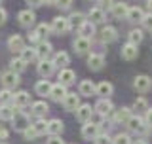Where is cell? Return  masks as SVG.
Here are the masks:
<instances>
[{
    "label": "cell",
    "mask_w": 152,
    "mask_h": 144,
    "mask_svg": "<svg viewBox=\"0 0 152 144\" xmlns=\"http://www.w3.org/2000/svg\"><path fill=\"white\" fill-rule=\"evenodd\" d=\"M137 55H139V49H137V46H133L127 42L126 46L122 47V57L126 61H133V59H137Z\"/></svg>",
    "instance_id": "cell-17"
},
{
    "label": "cell",
    "mask_w": 152,
    "mask_h": 144,
    "mask_svg": "<svg viewBox=\"0 0 152 144\" xmlns=\"http://www.w3.org/2000/svg\"><path fill=\"white\" fill-rule=\"evenodd\" d=\"M126 123H127V127H129V131H133V133H146L148 131V127H145L142 118H139V116H131Z\"/></svg>",
    "instance_id": "cell-3"
},
{
    "label": "cell",
    "mask_w": 152,
    "mask_h": 144,
    "mask_svg": "<svg viewBox=\"0 0 152 144\" xmlns=\"http://www.w3.org/2000/svg\"><path fill=\"white\" fill-rule=\"evenodd\" d=\"M53 70H55V65L48 59L40 61V65H38V74H40L42 78H50V76L53 74Z\"/></svg>",
    "instance_id": "cell-12"
},
{
    "label": "cell",
    "mask_w": 152,
    "mask_h": 144,
    "mask_svg": "<svg viewBox=\"0 0 152 144\" xmlns=\"http://www.w3.org/2000/svg\"><path fill=\"white\" fill-rule=\"evenodd\" d=\"M129 118H131V110L129 108H120V110H116V114H114V121L116 123H126Z\"/></svg>",
    "instance_id": "cell-30"
},
{
    "label": "cell",
    "mask_w": 152,
    "mask_h": 144,
    "mask_svg": "<svg viewBox=\"0 0 152 144\" xmlns=\"http://www.w3.org/2000/svg\"><path fill=\"white\" fill-rule=\"evenodd\" d=\"M93 112H95V110H93L91 106H89V104H80L78 110H76V118H78L82 123H88L89 119H91Z\"/></svg>",
    "instance_id": "cell-7"
},
{
    "label": "cell",
    "mask_w": 152,
    "mask_h": 144,
    "mask_svg": "<svg viewBox=\"0 0 152 144\" xmlns=\"http://www.w3.org/2000/svg\"><path fill=\"white\" fill-rule=\"evenodd\" d=\"M55 66H59V68H66V65L70 63V57L69 53H65V51H59V53L53 55V61H51Z\"/></svg>",
    "instance_id": "cell-24"
},
{
    "label": "cell",
    "mask_w": 152,
    "mask_h": 144,
    "mask_svg": "<svg viewBox=\"0 0 152 144\" xmlns=\"http://www.w3.org/2000/svg\"><path fill=\"white\" fill-rule=\"evenodd\" d=\"M28 103H31V95H28L27 91H17V93L13 95V104H15L17 108L27 106Z\"/></svg>",
    "instance_id": "cell-19"
},
{
    "label": "cell",
    "mask_w": 152,
    "mask_h": 144,
    "mask_svg": "<svg viewBox=\"0 0 152 144\" xmlns=\"http://www.w3.org/2000/svg\"><path fill=\"white\" fill-rule=\"evenodd\" d=\"M23 135H25V138H27V140H34V138L38 137V133H36L34 129H32V125H31V127H27L25 131H23Z\"/></svg>",
    "instance_id": "cell-44"
},
{
    "label": "cell",
    "mask_w": 152,
    "mask_h": 144,
    "mask_svg": "<svg viewBox=\"0 0 152 144\" xmlns=\"http://www.w3.org/2000/svg\"><path fill=\"white\" fill-rule=\"evenodd\" d=\"M95 91H97V85H95L91 80L80 81V95H84V97H91V95H95Z\"/></svg>",
    "instance_id": "cell-15"
},
{
    "label": "cell",
    "mask_w": 152,
    "mask_h": 144,
    "mask_svg": "<svg viewBox=\"0 0 152 144\" xmlns=\"http://www.w3.org/2000/svg\"><path fill=\"white\" fill-rule=\"evenodd\" d=\"M142 17H145V12L139 8V6H133V8H129V12H127V19L129 21H142Z\"/></svg>",
    "instance_id": "cell-31"
},
{
    "label": "cell",
    "mask_w": 152,
    "mask_h": 144,
    "mask_svg": "<svg viewBox=\"0 0 152 144\" xmlns=\"http://www.w3.org/2000/svg\"><path fill=\"white\" fill-rule=\"evenodd\" d=\"M93 110H95L97 114H101V116H108V114L112 112V103H110L108 99H99Z\"/></svg>",
    "instance_id": "cell-11"
},
{
    "label": "cell",
    "mask_w": 152,
    "mask_h": 144,
    "mask_svg": "<svg viewBox=\"0 0 152 144\" xmlns=\"http://www.w3.org/2000/svg\"><path fill=\"white\" fill-rule=\"evenodd\" d=\"M148 9L152 12V0H148Z\"/></svg>",
    "instance_id": "cell-54"
},
{
    "label": "cell",
    "mask_w": 152,
    "mask_h": 144,
    "mask_svg": "<svg viewBox=\"0 0 152 144\" xmlns=\"http://www.w3.org/2000/svg\"><path fill=\"white\" fill-rule=\"evenodd\" d=\"M0 103H2V104L13 103V95H12V91H10V89H2V91H0Z\"/></svg>",
    "instance_id": "cell-39"
},
{
    "label": "cell",
    "mask_w": 152,
    "mask_h": 144,
    "mask_svg": "<svg viewBox=\"0 0 152 144\" xmlns=\"http://www.w3.org/2000/svg\"><path fill=\"white\" fill-rule=\"evenodd\" d=\"M48 112H50V106H48L44 100H36V103H32V114H36L38 118H44Z\"/></svg>",
    "instance_id": "cell-26"
},
{
    "label": "cell",
    "mask_w": 152,
    "mask_h": 144,
    "mask_svg": "<svg viewBox=\"0 0 152 144\" xmlns=\"http://www.w3.org/2000/svg\"><path fill=\"white\" fill-rule=\"evenodd\" d=\"M74 80H76V74L70 68H61L59 70V84L61 85H65V87H66V85H70Z\"/></svg>",
    "instance_id": "cell-13"
},
{
    "label": "cell",
    "mask_w": 152,
    "mask_h": 144,
    "mask_svg": "<svg viewBox=\"0 0 152 144\" xmlns=\"http://www.w3.org/2000/svg\"><path fill=\"white\" fill-rule=\"evenodd\" d=\"M84 23H86V19H84V15H82L80 12L70 13V17H69V25H70V27H78V28H80Z\"/></svg>",
    "instance_id": "cell-32"
},
{
    "label": "cell",
    "mask_w": 152,
    "mask_h": 144,
    "mask_svg": "<svg viewBox=\"0 0 152 144\" xmlns=\"http://www.w3.org/2000/svg\"><path fill=\"white\" fill-rule=\"evenodd\" d=\"M36 49H34V47H25V49H23L21 51V59L23 61H25V63H31V61H34L36 59Z\"/></svg>",
    "instance_id": "cell-35"
},
{
    "label": "cell",
    "mask_w": 152,
    "mask_h": 144,
    "mask_svg": "<svg viewBox=\"0 0 152 144\" xmlns=\"http://www.w3.org/2000/svg\"><path fill=\"white\" fill-rule=\"evenodd\" d=\"M103 65H104V57H103V55L91 53V55L88 57V66H89L91 70H101Z\"/></svg>",
    "instance_id": "cell-16"
},
{
    "label": "cell",
    "mask_w": 152,
    "mask_h": 144,
    "mask_svg": "<svg viewBox=\"0 0 152 144\" xmlns=\"http://www.w3.org/2000/svg\"><path fill=\"white\" fill-rule=\"evenodd\" d=\"M70 4H72V0H57L55 6H59L61 9H69V8H70Z\"/></svg>",
    "instance_id": "cell-45"
},
{
    "label": "cell",
    "mask_w": 152,
    "mask_h": 144,
    "mask_svg": "<svg viewBox=\"0 0 152 144\" xmlns=\"http://www.w3.org/2000/svg\"><path fill=\"white\" fill-rule=\"evenodd\" d=\"M50 31H51V27H50V25H46V23H42V25H38V27H36V31H34V32L42 38V36H48V34H50Z\"/></svg>",
    "instance_id": "cell-41"
},
{
    "label": "cell",
    "mask_w": 152,
    "mask_h": 144,
    "mask_svg": "<svg viewBox=\"0 0 152 144\" xmlns=\"http://www.w3.org/2000/svg\"><path fill=\"white\" fill-rule=\"evenodd\" d=\"M127 12H129V6H127L126 2H114V6H112V15L114 17L124 19V17H127Z\"/></svg>",
    "instance_id": "cell-18"
},
{
    "label": "cell",
    "mask_w": 152,
    "mask_h": 144,
    "mask_svg": "<svg viewBox=\"0 0 152 144\" xmlns=\"http://www.w3.org/2000/svg\"><path fill=\"white\" fill-rule=\"evenodd\" d=\"M142 27L146 28V31H152V12L150 13H145V17H142Z\"/></svg>",
    "instance_id": "cell-43"
},
{
    "label": "cell",
    "mask_w": 152,
    "mask_h": 144,
    "mask_svg": "<svg viewBox=\"0 0 152 144\" xmlns=\"http://www.w3.org/2000/svg\"><path fill=\"white\" fill-rule=\"evenodd\" d=\"M133 108L139 110V112H146V110H148V103H146L145 97H139V99H135V103H133Z\"/></svg>",
    "instance_id": "cell-38"
},
{
    "label": "cell",
    "mask_w": 152,
    "mask_h": 144,
    "mask_svg": "<svg viewBox=\"0 0 152 144\" xmlns=\"http://www.w3.org/2000/svg\"><path fill=\"white\" fill-rule=\"evenodd\" d=\"M10 66H12V70H13V72H17V74H19V72H23V70L27 68V63L21 59V57H15V59L10 61Z\"/></svg>",
    "instance_id": "cell-34"
},
{
    "label": "cell",
    "mask_w": 152,
    "mask_h": 144,
    "mask_svg": "<svg viewBox=\"0 0 152 144\" xmlns=\"http://www.w3.org/2000/svg\"><path fill=\"white\" fill-rule=\"evenodd\" d=\"M116 38H118V32H116V28H114V27H104L103 31H101V40L107 42V44L114 42Z\"/></svg>",
    "instance_id": "cell-25"
},
{
    "label": "cell",
    "mask_w": 152,
    "mask_h": 144,
    "mask_svg": "<svg viewBox=\"0 0 152 144\" xmlns=\"http://www.w3.org/2000/svg\"><path fill=\"white\" fill-rule=\"evenodd\" d=\"M133 87L139 91V93H146V91L152 89V78H148V76H145V74L137 76L135 81H133Z\"/></svg>",
    "instance_id": "cell-2"
},
{
    "label": "cell",
    "mask_w": 152,
    "mask_h": 144,
    "mask_svg": "<svg viewBox=\"0 0 152 144\" xmlns=\"http://www.w3.org/2000/svg\"><path fill=\"white\" fill-rule=\"evenodd\" d=\"M50 97L55 100V103H63V99L66 97V87L61 84H55L51 85V91H50Z\"/></svg>",
    "instance_id": "cell-9"
},
{
    "label": "cell",
    "mask_w": 152,
    "mask_h": 144,
    "mask_svg": "<svg viewBox=\"0 0 152 144\" xmlns=\"http://www.w3.org/2000/svg\"><path fill=\"white\" fill-rule=\"evenodd\" d=\"M0 138H2V140H6V138H8V129L2 127V125H0Z\"/></svg>",
    "instance_id": "cell-49"
},
{
    "label": "cell",
    "mask_w": 152,
    "mask_h": 144,
    "mask_svg": "<svg viewBox=\"0 0 152 144\" xmlns=\"http://www.w3.org/2000/svg\"><path fill=\"white\" fill-rule=\"evenodd\" d=\"M63 106L66 108V110H78V106H80V97L76 93H66V97L63 99Z\"/></svg>",
    "instance_id": "cell-10"
},
{
    "label": "cell",
    "mask_w": 152,
    "mask_h": 144,
    "mask_svg": "<svg viewBox=\"0 0 152 144\" xmlns=\"http://www.w3.org/2000/svg\"><path fill=\"white\" fill-rule=\"evenodd\" d=\"M88 21H91L93 25H95V23H103L104 21V9L91 8V9H89V13H88Z\"/></svg>",
    "instance_id": "cell-23"
},
{
    "label": "cell",
    "mask_w": 152,
    "mask_h": 144,
    "mask_svg": "<svg viewBox=\"0 0 152 144\" xmlns=\"http://www.w3.org/2000/svg\"><path fill=\"white\" fill-rule=\"evenodd\" d=\"M131 144H148L146 140H142V138H137V140H133Z\"/></svg>",
    "instance_id": "cell-52"
},
{
    "label": "cell",
    "mask_w": 152,
    "mask_h": 144,
    "mask_svg": "<svg viewBox=\"0 0 152 144\" xmlns=\"http://www.w3.org/2000/svg\"><path fill=\"white\" fill-rule=\"evenodd\" d=\"M0 2H2V0H0Z\"/></svg>",
    "instance_id": "cell-56"
},
{
    "label": "cell",
    "mask_w": 152,
    "mask_h": 144,
    "mask_svg": "<svg viewBox=\"0 0 152 144\" xmlns=\"http://www.w3.org/2000/svg\"><path fill=\"white\" fill-rule=\"evenodd\" d=\"M95 144H112V138L107 135V133H99L95 137Z\"/></svg>",
    "instance_id": "cell-42"
},
{
    "label": "cell",
    "mask_w": 152,
    "mask_h": 144,
    "mask_svg": "<svg viewBox=\"0 0 152 144\" xmlns=\"http://www.w3.org/2000/svg\"><path fill=\"white\" fill-rule=\"evenodd\" d=\"M70 28V25H69V19L66 17H55L53 19V23H51V31L55 32V34H65L66 31Z\"/></svg>",
    "instance_id": "cell-5"
},
{
    "label": "cell",
    "mask_w": 152,
    "mask_h": 144,
    "mask_svg": "<svg viewBox=\"0 0 152 144\" xmlns=\"http://www.w3.org/2000/svg\"><path fill=\"white\" fill-rule=\"evenodd\" d=\"M78 34H80V36H84V38L93 36V34H95V25H93L91 21H86L84 25L78 28Z\"/></svg>",
    "instance_id": "cell-29"
},
{
    "label": "cell",
    "mask_w": 152,
    "mask_h": 144,
    "mask_svg": "<svg viewBox=\"0 0 152 144\" xmlns=\"http://www.w3.org/2000/svg\"><path fill=\"white\" fill-rule=\"evenodd\" d=\"M32 129H34V131L38 133V137H40V135H46V133H48V121H46L44 118L36 119V123L32 125Z\"/></svg>",
    "instance_id": "cell-36"
},
{
    "label": "cell",
    "mask_w": 152,
    "mask_h": 144,
    "mask_svg": "<svg viewBox=\"0 0 152 144\" xmlns=\"http://www.w3.org/2000/svg\"><path fill=\"white\" fill-rule=\"evenodd\" d=\"M27 2L31 4V6L36 8V6H42V4H44V0H27Z\"/></svg>",
    "instance_id": "cell-50"
},
{
    "label": "cell",
    "mask_w": 152,
    "mask_h": 144,
    "mask_svg": "<svg viewBox=\"0 0 152 144\" xmlns=\"http://www.w3.org/2000/svg\"><path fill=\"white\" fill-rule=\"evenodd\" d=\"M145 121H146V123H148V125L152 127V108L146 110V118H145Z\"/></svg>",
    "instance_id": "cell-48"
},
{
    "label": "cell",
    "mask_w": 152,
    "mask_h": 144,
    "mask_svg": "<svg viewBox=\"0 0 152 144\" xmlns=\"http://www.w3.org/2000/svg\"><path fill=\"white\" fill-rule=\"evenodd\" d=\"M4 21H6V9H4V8H0V25H2Z\"/></svg>",
    "instance_id": "cell-51"
},
{
    "label": "cell",
    "mask_w": 152,
    "mask_h": 144,
    "mask_svg": "<svg viewBox=\"0 0 152 144\" xmlns=\"http://www.w3.org/2000/svg\"><path fill=\"white\" fill-rule=\"evenodd\" d=\"M74 49H76V53H86V51L89 49V46H91V42H89V38H84V36H78L74 40Z\"/></svg>",
    "instance_id": "cell-20"
},
{
    "label": "cell",
    "mask_w": 152,
    "mask_h": 144,
    "mask_svg": "<svg viewBox=\"0 0 152 144\" xmlns=\"http://www.w3.org/2000/svg\"><path fill=\"white\" fill-rule=\"evenodd\" d=\"M133 140L129 138V135H126V133H120V135H116L112 138V144H131Z\"/></svg>",
    "instance_id": "cell-40"
},
{
    "label": "cell",
    "mask_w": 152,
    "mask_h": 144,
    "mask_svg": "<svg viewBox=\"0 0 152 144\" xmlns=\"http://www.w3.org/2000/svg\"><path fill=\"white\" fill-rule=\"evenodd\" d=\"M112 91H114V87H112L110 81H101V84L97 85V91H95V93L101 95V99H108L112 95Z\"/></svg>",
    "instance_id": "cell-21"
},
{
    "label": "cell",
    "mask_w": 152,
    "mask_h": 144,
    "mask_svg": "<svg viewBox=\"0 0 152 144\" xmlns=\"http://www.w3.org/2000/svg\"><path fill=\"white\" fill-rule=\"evenodd\" d=\"M8 47L13 53H21V51L25 49V40L19 34H13V36H10V40H8Z\"/></svg>",
    "instance_id": "cell-8"
},
{
    "label": "cell",
    "mask_w": 152,
    "mask_h": 144,
    "mask_svg": "<svg viewBox=\"0 0 152 144\" xmlns=\"http://www.w3.org/2000/svg\"><path fill=\"white\" fill-rule=\"evenodd\" d=\"M101 133V125H95L93 121H88L82 127V137L88 138V140H95V137Z\"/></svg>",
    "instance_id": "cell-4"
},
{
    "label": "cell",
    "mask_w": 152,
    "mask_h": 144,
    "mask_svg": "<svg viewBox=\"0 0 152 144\" xmlns=\"http://www.w3.org/2000/svg\"><path fill=\"white\" fill-rule=\"evenodd\" d=\"M36 93L38 95H50V91H51V84H50V81H48V80H40V81H38V84H36Z\"/></svg>",
    "instance_id": "cell-33"
},
{
    "label": "cell",
    "mask_w": 152,
    "mask_h": 144,
    "mask_svg": "<svg viewBox=\"0 0 152 144\" xmlns=\"http://www.w3.org/2000/svg\"><path fill=\"white\" fill-rule=\"evenodd\" d=\"M17 19H19V23H21L23 27H31L32 23H34L36 15H34V12H31V9H23V12H19Z\"/></svg>",
    "instance_id": "cell-14"
},
{
    "label": "cell",
    "mask_w": 152,
    "mask_h": 144,
    "mask_svg": "<svg viewBox=\"0 0 152 144\" xmlns=\"http://www.w3.org/2000/svg\"><path fill=\"white\" fill-rule=\"evenodd\" d=\"M112 6H114V0H101V9H112Z\"/></svg>",
    "instance_id": "cell-47"
},
{
    "label": "cell",
    "mask_w": 152,
    "mask_h": 144,
    "mask_svg": "<svg viewBox=\"0 0 152 144\" xmlns=\"http://www.w3.org/2000/svg\"><path fill=\"white\" fill-rule=\"evenodd\" d=\"M51 53V44H48V42H40L36 47V55L40 57V61H44L48 59V55Z\"/></svg>",
    "instance_id": "cell-28"
},
{
    "label": "cell",
    "mask_w": 152,
    "mask_h": 144,
    "mask_svg": "<svg viewBox=\"0 0 152 144\" xmlns=\"http://www.w3.org/2000/svg\"><path fill=\"white\" fill-rule=\"evenodd\" d=\"M48 144H65L63 140H61L59 135H51L50 138H48Z\"/></svg>",
    "instance_id": "cell-46"
},
{
    "label": "cell",
    "mask_w": 152,
    "mask_h": 144,
    "mask_svg": "<svg viewBox=\"0 0 152 144\" xmlns=\"http://www.w3.org/2000/svg\"><path fill=\"white\" fill-rule=\"evenodd\" d=\"M48 133L50 135H61L63 133V121L61 119H50L48 121Z\"/></svg>",
    "instance_id": "cell-27"
},
{
    "label": "cell",
    "mask_w": 152,
    "mask_h": 144,
    "mask_svg": "<svg viewBox=\"0 0 152 144\" xmlns=\"http://www.w3.org/2000/svg\"><path fill=\"white\" fill-rule=\"evenodd\" d=\"M57 0H44V4H55Z\"/></svg>",
    "instance_id": "cell-53"
},
{
    "label": "cell",
    "mask_w": 152,
    "mask_h": 144,
    "mask_svg": "<svg viewBox=\"0 0 152 144\" xmlns=\"http://www.w3.org/2000/svg\"><path fill=\"white\" fill-rule=\"evenodd\" d=\"M127 40H129V44H133V46H139L142 42V31H139V28L131 31L129 36H127Z\"/></svg>",
    "instance_id": "cell-37"
},
{
    "label": "cell",
    "mask_w": 152,
    "mask_h": 144,
    "mask_svg": "<svg viewBox=\"0 0 152 144\" xmlns=\"http://www.w3.org/2000/svg\"><path fill=\"white\" fill-rule=\"evenodd\" d=\"M13 114H15V106H12V104H0V119L12 121Z\"/></svg>",
    "instance_id": "cell-22"
},
{
    "label": "cell",
    "mask_w": 152,
    "mask_h": 144,
    "mask_svg": "<svg viewBox=\"0 0 152 144\" xmlns=\"http://www.w3.org/2000/svg\"><path fill=\"white\" fill-rule=\"evenodd\" d=\"M0 144H6V142H0Z\"/></svg>",
    "instance_id": "cell-55"
},
{
    "label": "cell",
    "mask_w": 152,
    "mask_h": 144,
    "mask_svg": "<svg viewBox=\"0 0 152 144\" xmlns=\"http://www.w3.org/2000/svg\"><path fill=\"white\" fill-rule=\"evenodd\" d=\"M17 84H19V74H17V72L8 70V72H4V74H2V85L6 89H13Z\"/></svg>",
    "instance_id": "cell-6"
},
{
    "label": "cell",
    "mask_w": 152,
    "mask_h": 144,
    "mask_svg": "<svg viewBox=\"0 0 152 144\" xmlns=\"http://www.w3.org/2000/svg\"><path fill=\"white\" fill-rule=\"evenodd\" d=\"M13 129L15 131H25L27 127H31V118H28V114H25L23 110H15V114H13Z\"/></svg>",
    "instance_id": "cell-1"
}]
</instances>
